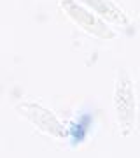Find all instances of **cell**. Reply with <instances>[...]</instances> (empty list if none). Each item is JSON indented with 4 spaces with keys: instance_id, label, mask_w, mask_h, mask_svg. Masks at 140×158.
Wrapping results in <instances>:
<instances>
[{
    "instance_id": "obj_2",
    "label": "cell",
    "mask_w": 140,
    "mask_h": 158,
    "mask_svg": "<svg viewBox=\"0 0 140 158\" xmlns=\"http://www.w3.org/2000/svg\"><path fill=\"white\" fill-rule=\"evenodd\" d=\"M16 109L21 116H25L28 121H32L37 128L42 130L47 135L54 137V139H65L68 135L65 127L60 123V119L56 118L49 109L42 107L39 104H35V102H23Z\"/></svg>"
},
{
    "instance_id": "obj_3",
    "label": "cell",
    "mask_w": 140,
    "mask_h": 158,
    "mask_svg": "<svg viewBox=\"0 0 140 158\" xmlns=\"http://www.w3.org/2000/svg\"><path fill=\"white\" fill-rule=\"evenodd\" d=\"M62 9L67 12V16L77 27L86 30L88 34L100 37V39H112L114 37V32L107 28V25L96 16L95 12H91L90 9L82 7L75 0H62Z\"/></svg>"
},
{
    "instance_id": "obj_4",
    "label": "cell",
    "mask_w": 140,
    "mask_h": 158,
    "mask_svg": "<svg viewBox=\"0 0 140 158\" xmlns=\"http://www.w3.org/2000/svg\"><path fill=\"white\" fill-rule=\"evenodd\" d=\"M84 6H88L98 18L109 23H114L119 28H130V21L126 12L114 2V0H81Z\"/></svg>"
},
{
    "instance_id": "obj_1",
    "label": "cell",
    "mask_w": 140,
    "mask_h": 158,
    "mask_svg": "<svg viewBox=\"0 0 140 158\" xmlns=\"http://www.w3.org/2000/svg\"><path fill=\"white\" fill-rule=\"evenodd\" d=\"M114 107H116L121 135H130L135 128V119H137V100H135L133 83L126 69H119L118 77H116Z\"/></svg>"
}]
</instances>
